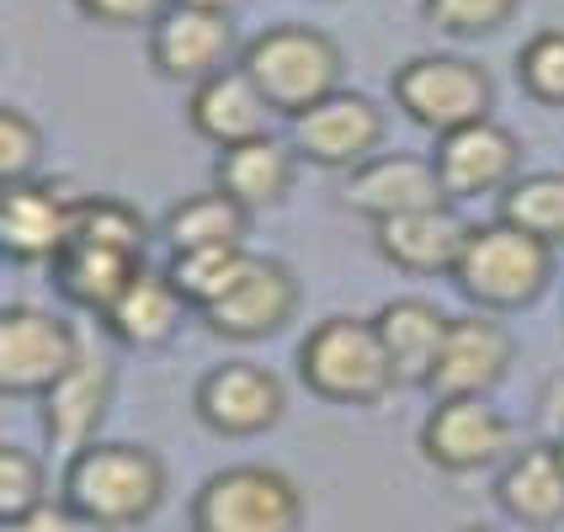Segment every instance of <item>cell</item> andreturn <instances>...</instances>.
<instances>
[{
	"label": "cell",
	"instance_id": "obj_27",
	"mask_svg": "<svg viewBox=\"0 0 564 532\" xmlns=\"http://www.w3.org/2000/svg\"><path fill=\"white\" fill-rule=\"evenodd\" d=\"M251 267V251L246 246H208V251H182L171 256V282L182 287V298H187L192 310H208L214 298H224L240 272Z\"/></svg>",
	"mask_w": 564,
	"mask_h": 532
},
{
	"label": "cell",
	"instance_id": "obj_20",
	"mask_svg": "<svg viewBox=\"0 0 564 532\" xmlns=\"http://www.w3.org/2000/svg\"><path fill=\"white\" fill-rule=\"evenodd\" d=\"M378 341L389 351V368H394V383H410V389H426L432 373L442 362V346H447V314L426 298H394L373 314Z\"/></svg>",
	"mask_w": 564,
	"mask_h": 532
},
{
	"label": "cell",
	"instance_id": "obj_32",
	"mask_svg": "<svg viewBox=\"0 0 564 532\" xmlns=\"http://www.w3.org/2000/svg\"><path fill=\"white\" fill-rule=\"evenodd\" d=\"M37 160H43V128L22 107H0V182L6 187L32 182Z\"/></svg>",
	"mask_w": 564,
	"mask_h": 532
},
{
	"label": "cell",
	"instance_id": "obj_23",
	"mask_svg": "<svg viewBox=\"0 0 564 532\" xmlns=\"http://www.w3.org/2000/svg\"><path fill=\"white\" fill-rule=\"evenodd\" d=\"M293 144L278 139V133H267V139H251V144H235V150H224L219 155V192H229L240 208H278L288 187H293Z\"/></svg>",
	"mask_w": 564,
	"mask_h": 532
},
{
	"label": "cell",
	"instance_id": "obj_5",
	"mask_svg": "<svg viewBox=\"0 0 564 532\" xmlns=\"http://www.w3.org/2000/svg\"><path fill=\"white\" fill-rule=\"evenodd\" d=\"M304 490L282 469L235 464L208 474L192 496V532H304Z\"/></svg>",
	"mask_w": 564,
	"mask_h": 532
},
{
	"label": "cell",
	"instance_id": "obj_11",
	"mask_svg": "<svg viewBox=\"0 0 564 532\" xmlns=\"http://www.w3.org/2000/svg\"><path fill=\"white\" fill-rule=\"evenodd\" d=\"M299 304H304V287L293 278V267H282L272 256H251V267L240 272V282L197 314L224 341H267V336H278L282 325L299 314Z\"/></svg>",
	"mask_w": 564,
	"mask_h": 532
},
{
	"label": "cell",
	"instance_id": "obj_25",
	"mask_svg": "<svg viewBox=\"0 0 564 532\" xmlns=\"http://www.w3.org/2000/svg\"><path fill=\"white\" fill-rule=\"evenodd\" d=\"M246 219L251 208H240L229 192H197V197H182L165 219H160V240L171 246V256L182 251H208V246H246Z\"/></svg>",
	"mask_w": 564,
	"mask_h": 532
},
{
	"label": "cell",
	"instance_id": "obj_36",
	"mask_svg": "<svg viewBox=\"0 0 564 532\" xmlns=\"http://www.w3.org/2000/svg\"><path fill=\"white\" fill-rule=\"evenodd\" d=\"M176 6H192V11H219V17H235L240 0H176Z\"/></svg>",
	"mask_w": 564,
	"mask_h": 532
},
{
	"label": "cell",
	"instance_id": "obj_35",
	"mask_svg": "<svg viewBox=\"0 0 564 532\" xmlns=\"http://www.w3.org/2000/svg\"><path fill=\"white\" fill-rule=\"evenodd\" d=\"M538 405H543V426H549L554 437H564V373L543 383V400H538Z\"/></svg>",
	"mask_w": 564,
	"mask_h": 532
},
{
	"label": "cell",
	"instance_id": "obj_16",
	"mask_svg": "<svg viewBox=\"0 0 564 532\" xmlns=\"http://www.w3.org/2000/svg\"><path fill=\"white\" fill-rule=\"evenodd\" d=\"M437 176L447 197H485V192H506L517 182V165H522V139L506 123L485 118V123H469L458 133L437 139Z\"/></svg>",
	"mask_w": 564,
	"mask_h": 532
},
{
	"label": "cell",
	"instance_id": "obj_29",
	"mask_svg": "<svg viewBox=\"0 0 564 532\" xmlns=\"http://www.w3.org/2000/svg\"><path fill=\"white\" fill-rule=\"evenodd\" d=\"M37 506H48V469L43 458L17 447V442H0V522H22Z\"/></svg>",
	"mask_w": 564,
	"mask_h": 532
},
{
	"label": "cell",
	"instance_id": "obj_6",
	"mask_svg": "<svg viewBox=\"0 0 564 532\" xmlns=\"http://www.w3.org/2000/svg\"><path fill=\"white\" fill-rule=\"evenodd\" d=\"M394 107L426 133H458L469 123H485L496 107L490 69L458 54H415L394 69Z\"/></svg>",
	"mask_w": 564,
	"mask_h": 532
},
{
	"label": "cell",
	"instance_id": "obj_19",
	"mask_svg": "<svg viewBox=\"0 0 564 532\" xmlns=\"http://www.w3.org/2000/svg\"><path fill=\"white\" fill-rule=\"evenodd\" d=\"M107 405H112V368L80 351V362L37 400V421H43V437L54 442L59 453H80L101 442V421H107Z\"/></svg>",
	"mask_w": 564,
	"mask_h": 532
},
{
	"label": "cell",
	"instance_id": "obj_12",
	"mask_svg": "<svg viewBox=\"0 0 564 532\" xmlns=\"http://www.w3.org/2000/svg\"><path fill=\"white\" fill-rule=\"evenodd\" d=\"M150 64H155V75L182 80V86H203V80H214L224 69H235L240 64L235 17L171 6L150 28Z\"/></svg>",
	"mask_w": 564,
	"mask_h": 532
},
{
	"label": "cell",
	"instance_id": "obj_37",
	"mask_svg": "<svg viewBox=\"0 0 564 532\" xmlns=\"http://www.w3.org/2000/svg\"><path fill=\"white\" fill-rule=\"evenodd\" d=\"M554 447H560V458H564V437H554Z\"/></svg>",
	"mask_w": 564,
	"mask_h": 532
},
{
	"label": "cell",
	"instance_id": "obj_13",
	"mask_svg": "<svg viewBox=\"0 0 564 532\" xmlns=\"http://www.w3.org/2000/svg\"><path fill=\"white\" fill-rule=\"evenodd\" d=\"M341 203L362 219H400V214H421V208H442L453 203L447 187L437 176V160L432 155H405V150H383L368 165L346 171Z\"/></svg>",
	"mask_w": 564,
	"mask_h": 532
},
{
	"label": "cell",
	"instance_id": "obj_3",
	"mask_svg": "<svg viewBox=\"0 0 564 532\" xmlns=\"http://www.w3.org/2000/svg\"><path fill=\"white\" fill-rule=\"evenodd\" d=\"M554 278V246L511 224H474L469 246L453 267V287L485 314H522L549 293Z\"/></svg>",
	"mask_w": 564,
	"mask_h": 532
},
{
	"label": "cell",
	"instance_id": "obj_24",
	"mask_svg": "<svg viewBox=\"0 0 564 532\" xmlns=\"http://www.w3.org/2000/svg\"><path fill=\"white\" fill-rule=\"evenodd\" d=\"M139 272H144L139 256L101 251V246H86V240H69L59 251V261H54V287H59L75 310H91L96 319H101Z\"/></svg>",
	"mask_w": 564,
	"mask_h": 532
},
{
	"label": "cell",
	"instance_id": "obj_4",
	"mask_svg": "<svg viewBox=\"0 0 564 532\" xmlns=\"http://www.w3.org/2000/svg\"><path fill=\"white\" fill-rule=\"evenodd\" d=\"M299 378L314 400L330 405H378L394 383L389 351L378 341V325L362 314H330L299 341Z\"/></svg>",
	"mask_w": 564,
	"mask_h": 532
},
{
	"label": "cell",
	"instance_id": "obj_18",
	"mask_svg": "<svg viewBox=\"0 0 564 532\" xmlns=\"http://www.w3.org/2000/svg\"><path fill=\"white\" fill-rule=\"evenodd\" d=\"M187 118H192V133L208 139L214 150H235V144L267 139L272 123H278L272 101L256 91V80L240 69V64L224 69V75H214V80H203V86H192Z\"/></svg>",
	"mask_w": 564,
	"mask_h": 532
},
{
	"label": "cell",
	"instance_id": "obj_22",
	"mask_svg": "<svg viewBox=\"0 0 564 532\" xmlns=\"http://www.w3.org/2000/svg\"><path fill=\"white\" fill-rule=\"evenodd\" d=\"M192 304L182 298V287L171 282V272H139V278L128 282L123 293H118V304L101 314V325H107V336L128 351H155L176 336V325H182V314Z\"/></svg>",
	"mask_w": 564,
	"mask_h": 532
},
{
	"label": "cell",
	"instance_id": "obj_2",
	"mask_svg": "<svg viewBox=\"0 0 564 532\" xmlns=\"http://www.w3.org/2000/svg\"><path fill=\"white\" fill-rule=\"evenodd\" d=\"M240 69L256 80V91L272 101L278 118H299L319 107L325 96L346 91V54L330 32L299 28V22H278V28L256 32L240 48Z\"/></svg>",
	"mask_w": 564,
	"mask_h": 532
},
{
	"label": "cell",
	"instance_id": "obj_17",
	"mask_svg": "<svg viewBox=\"0 0 564 532\" xmlns=\"http://www.w3.org/2000/svg\"><path fill=\"white\" fill-rule=\"evenodd\" d=\"M373 240L378 256L410 278H453L458 256L469 246V224L458 219L453 203H442V208H421V214L373 224Z\"/></svg>",
	"mask_w": 564,
	"mask_h": 532
},
{
	"label": "cell",
	"instance_id": "obj_28",
	"mask_svg": "<svg viewBox=\"0 0 564 532\" xmlns=\"http://www.w3.org/2000/svg\"><path fill=\"white\" fill-rule=\"evenodd\" d=\"M75 240L101 246V251L144 256V246H150V224H144L139 208H128L118 197H86V203H80V219H75Z\"/></svg>",
	"mask_w": 564,
	"mask_h": 532
},
{
	"label": "cell",
	"instance_id": "obj_21",
	"mask_svg": "<svg viewBox=\"0 0 564 532\" xmlns=\"http://www.w3.org/2000/svg\"><path fill=\"white\" fill-rule=\"evenodd\" d=\"M496 506L522 528H554L564 522V458L554 442H538L511 453L496 474Z\"/></svg>",
	"mask_w": 564,
	"mask_h": 532
},
{
	"label": "cell",
	"instance_id": "obj_7",
	"mask_svg": "<svg viewBox=\"0 0 564 532\" xmlns=\"http://www.w3.org/2000/svg\"><path fill=\"white\" fill-rule=\"evenodd\" d=\"M80 362V341L69 319L37 304H6L0 310V394L11 400H43L69 368Z\"/></svg>",
	"mask_w": 564,
	"mask_h": 532
},
{
	"label": "cell",
	"instance_id": "obj_8",
	"mask_svg": "<svg viewBox=\"0 0 564 532\" xmlns=\"http://www.w3.org/2000/svg\"><path fill=\"white\" fill-rule=\"evenodd\" d=\"M383 107L362 91H336L319 107L288 118V144L293 155L319 165V171H357L373 155H383Z\"/></svg>",
	"mask_w": 564,
	"mask_h": 532
},
{
	"label": "cell",
	"instance_id": "obj_10",
	"mask_svg": "<svg viewBox=\"0 0 564 532\" xmlns=\"http://www.w3.org/2000/svg\"><path fill=\"white\" fill-rule=\"evenodd\" d=\"M192 405H197V421L214 437H261L282 421L288 389L261 362H219V368H208L197 378Z\"/></svg>",
	"mask_w": 564,
	"mask_h": 532
},
{
	"label": "cell",
	"instance_id": "obj_9",
	"mask_svg": "<svg viewBox=\"0 0 564 532\" xmlns=\"http://www.w3.org/2000/svg\"><path fill=\"white\" fill-rule=\"evenodd\" d=\"M86 192L69 182H17L0 192V251L17 267H37V261H59V251L75 240V219H80Z\"/></svg>",
	"mask_w": 564,
	"mask_h": 532
},
{
	"label": "cell",
	"instance_id": "obj_15",
	"mask_svg": "<svg viewBox=\"0 0 564 532\" xmlns=\"http://www.w3.org/2000/svg\"><path fill=\"white\" fill-rule=\"evenodd\" d=\"M511 357H517L511 330L496 314L474 310L447 325V346H442V362L426 389L437 400H490V389L511 373Z\"/></svg>",
	"mask_w": 564,
	"mask_h": 532
},
{
	"label": "cell",
	"instance_id": "obj_34",
	"mask_svg": "<svg viewBox=\"0 0 564 532\" xmlns=\"http://www.w3.org/2000/svg\"><path fill=\"white\" fill-rule=\"evenodd\" d=\"M6 532H96L86 517H75L64 501H48V506H37L32 517H22V522H0Z\"/></svg>",
	"mask_w": 564,
	"mask_h": 532
},
{
	"label": "cell",
	"instance_id": "obj_14",
	"mask_svg": "<svg viewBox=\"0 0 564 532\" xmlns=\"http://www.w3.org/2000/svg\"><path fill=\"white\" fill-rule=\"evenodd\" d=\"M421 453L442 474H474L511 458V421L490 400H437L421 426Z\"/></svg>",
	"mask_w": 564,
	"mask_h": 532
},
{
	"label": "cell",
	"instance_id": "obj_38",
	"mask_svg": "<svg viewBox=\"0 0 564 532\" xmlns=\"http://www.w3.org/2000/svg\"><path fill=\"white\" fill-rule=\"evenodd\" d=\"M464 532H490V528H464Z\"/></svg>",
	"mask_w": 564,
	"mask_h": 532
},
{
	"label": "cell",
	"instance_id": "obj_26",
	"mask_svg": "<svg viewBox=\"0 0 564 532\" xmlns=\"http://www.w3.org/2000/svg\"><path fill=\"white\" fill-rule=\"evenodd\" d=\"M501 224L533 235L543 246H564V171H533V176H517L501 192Z\"/></svg>",
	"mask_w": 564,
	"mask_h": 532
},
{
	"label": "cell",
	"instance_id": "obj_1",
	"mask_svg": "<svg viewBox=\"0 0 564 532\" xmlns=\"http://www.w3.org/2000/svg\"><path fill=\"white\" fill-rule=\"evenodd\" d=\"M59 501L96 532H133L165 501V464L144 442H91L69 453Z\"/></svg>",
	"mask_w": 564,
	"mask_h": 532
},
{
	"label": "cell",
	"instance_id": "obj_31",
	"mask_svg": "<svg viewBox=\"0 0 564 532\" xmlns=\"http://www.w3.org/2000/svg\"><path fill=\"white\" fill-rule=\"evenodd\" d=\"M517 6L522 0H421L426 22L447 37H490L517 17Z\"/></svg>",
	"mask_w": 564,
	"mask_h": 532
},
{
	"label": "cell",
	"instance_id": "obj_33",
	"mask_svg": "<svg viewBox=\"0 0 564 532\" xmlns=\"http://www.w3.org/2000/svg\"><path fill=\"white\" fill-rule=\"evenodd\" d=\"M75 6L86 11V22L101 28H155L176 0H75Z\"/></svg>",
	"mask_w": 564,
	"mask_h": 532
},
{
	"label": "cell",
	"instance_id": "obj_30",
	"mask_svg": "<svg viewBox=\"0 0 564 532\" xmlns=\"http://www.w3.org/2000/svg\"><path fill=\"white\" fill-rule=\"evenodd\" d=\"M517 80H522V91L533 96V101L564 107V28H543L522 43Z\"/></svg>",
	"mask_w": 564,
	"mask_h": 532
}]
</instances>
